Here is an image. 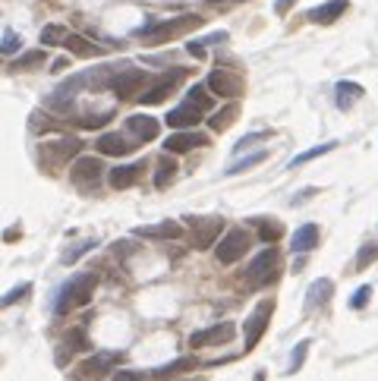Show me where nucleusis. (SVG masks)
Segmentation results:
<instances>
[{
  "label": "nucleus",
  "mask_w": 378,
  "mask_h": 381,
  "mask_svg": "<svg viewBox=\"0 0 378 381\" xmlns=\"http://www.w3.org/2000/svg\"><path fill=\"white\" fill-rule=\"evenodd\" d=\"M132 249H136V243H113V255H117V259H126Z\"/></svg>",
  "instance_id": "a19ab883"
},
{
  "label": "nucleus",
  "mask_w": 378,
  "mask_h": 381,
  "mask_svg": "<svg viewBox=\"0 0 378 381\" xmlns=\"http://www.w3.org/2000/svg\"><path fill=\"white\" fill-rule=\"evenodd\" d=\"M202 120V110L195 108L192 101H183L180 108L167 110V127L170 129H186V127H195Z\"/></svg>",
  "instance_id": "dca6fc26"
},
{
  "label": "nucleus",
  "mask_w": 378,
  "mask_h": 381,
  "mask_svg": "<svg viewBox=\"0 0 378 381\" xmlns=\"http://www.w3.org/2000/svg\"><path fill=\"white\" fill-rule=\"evenodd\" d=\"M94 152H98V154H111V158H120V154L132 152V142L123 139L120 133H101L98 142H94Z\"/></svg>",
  "instance_id": "2eb2a0df"
},
{
  "label": "nucleus",
  "mask_w": 378,
  "mask_h": 381,
  "mask_svg": "<svg viewBox=\"0 0 378 381\" xmlns=\"http://www.w3.org/2000/svg\"><path fill=\"white\" fill-rule=\"evenodd\" d=\"M183 76H186V70H174V73H167V76H161L155 85H151V89H145L142 95H139V101H142V104H161L164 98H167L170 92L183 82Z\"/></svg>",
  "instance_id": "f8f14e48"
},
{
  "label": "nucleus",
  "mask_w": 378,
  "mask_h": 381,
  "mask_svg": "<svg viewBox=\"0 0 378 381\" xmlns=\"http://www.w3.org/2000/svg\"><path fill=\"white\" fill-rule=\"evenodd\" d=\"M101 173H104V164L94 161V158H76L73 167H69V180H73V186H82V189L98 186Z\"/></svg>",
  "instance_id": "9d476101"
},
{
  "label": "nucleus",
  "mask_w": 378,
  "mask_h": 381,
  "mask_svg": "<svg viewBox=\"0 0 378 381\" xmlns=\"http://www.w3.org/2000/svg\"><path fill=\"white\" fill-rule=\"evenodd\" d=\"M369 299H372V287L363 284V287H359V290L350 296V305H353V309H363V305L369 303Z\"/></svg>",
  "instance_id": "4c0bfd02"
},
{
  "label": "nucleus",
  "mask_w": 378,
  "mask_h": 381,
  "mask_svg": "<svg viewBox=\"0 0 378 381\" xmlns=\"http://www.w3.org/2000/svg\"><path fill=\"white\" fill-rule=\"evenodd\" d=\"M126 129L136 133L139 142H151L158 136V120L148 114H132V117H126Z\"/></svg>",
  "instance_id": "6ab92c4d"
},
{
  "label": "nucleus",
  "mask_w": 378,
  "mask_h": 381,
  "mask_svg": "<svg viewBox=\"0 0 378 381\" xmlns=\"http://www.w3.org/2000/svg\"><path fill=\"white\" fill-rule=\"evenodd\" d=\"M94 293V274H76L69 284H63L60 296H57V315H66V312L88 305Z\"/></svg>",
  "instance_id": "f03ea898"
},
{
  "label": "nucleus",
  "mask_w": 378,
  "mask_h": 381,
  "mask_svg": "<svg viewBox=\"0 0 378 381\" xmlns=\"http://www.w3.org/2000/svg\"><path fill=\"white\" fill-rule=\"evenodd\" d=\"M262 139H268V133H252V136H246V139L237 142V152H246V148H249L252 142H262Z\"/></svg>",
  "instance_id": "ea45409f"
},
{
  "label": "nucleus",
  "mask_w": 378,
  "mask_h": 381,
  "mask_svg": "<svg viewBox=\"0 0 378 381\" xmlns=\"http://www.w3.org/2000/svg\"><path fill=\"white\" fill-rule=\"evenodd\" d=\"M107 85L113 89V95L117 98H132V95H139V92H145V85H148V73L126 66V70H120L113 79H107Z\"/></svg>",
  "instance_id": "0eeeda50"
},
{
  "label": "nucleus",
  "mask_w": 378,
  "mask_h": 381,
  "mask_svg": "<svg viewBox=\"0 0 378 381\" xmlns=\"http://www.w3.org/2000/svg\"><path fill=\"white\" fill-rule=\"evenodd\" d=\"M63 48H66L69 54H76V57H92V54H98V48L92 45V41H85L82 35H66V41H63Z\"/></svg>",
  "instance_id": "393cba45"
},
{
  "label": "nucleus",
  "mask_w": 378,
  "mask_h": 381,
  "mask_svg": "<svg viewBox=\"0 0 378 381\" xmlns=\"http://www.w3.org/2000/svg\"><path fill=\"white\" fill-rule=\"evenodd\" d=\"M252 227L258 230V240H265V243H277L284 236V227L277 221H268V217H255L252 221Z\"/></svg>",
  "instance_id": "b1692460"
},
{
  "label": "nucleus",
  "mask_w": 378,
  "mask_h": 381,
  "mask_svg": "<svg viewBox=\"0 0 378 381\" xmlns=\"http://www.w3.org/2000/svg\"><path fill=\"white\" fill-rule=\"evenodd\" d=\"M246 249H249V233H246L243 227H233L218 240L214 259H218L220 265H233V261H239L246 255Z\"/></svg>",
  "instance_id": "39448f33"
},
{
  "label": "nucleus",
  "mask_w": 378,
  "mask_h": 381,
  "mask_svg": "<svg viewBox=\"0 0 378 381\" xmlns=\"http://www.w3.org/2000/svg\"><path fill=\"white\" fill-rule=\"evenodd\" d=\"M205 89L220 98H239L243 95V79L233 70H211V76L205 79Z\"/></svg>",
  "instance_id": "6e6552de"
},
{
  "label": "nucleus",
  "mask_w": 378,
  "mask_h": 381,
  "mask_svg": "<svg viewBox=\"0 0 378 381\" xmlns=\"http://www.w3.org/2000/svg\"><path fill=\"white\" fill-rule=\"evenodd\" d=\"M79 152H82V139H76V136H63V139L41 145V158L50 161V164H63V161L76 158Z\"/></svg>",
  "instance_id": "1a4fd4ad"
},
{
  "label": "nucleus",
  "mask_w": 378,
  "mask_h": 381,
  "mask_svg": "<svg viewBox=\"0 0 378 381\" xmlns=\"http://www.w3.org/2000/svg\"><path fill=\"white\" fill-rule=\"evenodd\" d=\"M117 359H120V353H94V356H88V359L82 362V368L76 372V378H79V381H98Z\"/></svg>",
  "instance_id": "ddd939ff"
},
{
  "label": "nucleus",
  "mask_w": 378,
  "mask_h": 381,
  "mask_svg": "<svg viewBox=\"0 0 378 381\" xmlns=\"http://www.w3.org/2000/svg\"><path fill=\"white\" fill-rule=\"evenodd\" d=\"M186 101H192L195 108L202 110V114H205V110H211V98L205 95V85H192V89H189V98Z\"/></svg>",
  "instance_id": "2f4dec72"
},
{
  "label": "nucleus",
  "mask_w": 378,
  "mask_h": 381,
  "mask_svg": "<svg viewBox=\"0 0 378 381\" xmlns=\"http://www.w3.org/2000/svg\"><path fill=\"white\" fill-rule=\"evenodd\" d=\"M29 290H31V284H19V287H13L6 296H0V309H6V305H13V303H19V299H25L29 296Z\"/></svg>",
  "instance_id": "72a5a7b5"
},
{
  "label": "nucleus",
  "mask_w": 378,
  "mask_h": 381,
  "mask_svg": "<svg viewBox=\"0 0 378 381\" xmlns=\"http://www.w3.org/2000/svg\"><path fill=\"white\" fill-rule=\"evenodd\" d=\"M265 161V152H255V154H246L243 161H237V164H230L227 167V177H233V173H243V171H249V167H255V164H262Z\"/></svg>",
  "instance_id": "c756f323"
},
{
  "label": "nucleus",
  "mask_w": 378,
  "mask_h": 381,
  "mask_svg": "<svg viewBox=\"0 0 378 381\" xmlns=\"http://www.w3.org/2000/svg\"><path fill=\"white\" fill-rule=\"evenodd\" d=\"M142 161H132V164H120V167H113L111 173H107V180H111V186L113 189H130V186H136V180H139V173H142Z\"/></svg>",
  "instance_id": "a211bd4d"
},
{
  "label": "nucleus",
  "mask_w": 378,
  "mask_h": 381,
  "mask_svg": "<svg viewBox=\"0 0 378 381\" xmlns=\"http://www.w3.org/2000/svg\"><path fill=\"white\" fill-rule=\"evenodd\" d=\"M208 136L202 133H176V136H167L164 139V152L167 154H183V152H192L195 145H205Z\"/></svg>",
  "instance_id": "f3484780"
},
{
  "label": "nucleus",
  "mask_w": 378,
  "mask_h": 381,
  "mask_svg": "<svg viewBox=\"0 0 378 381\" xmlns=\"http://www.w3.org/2000/svg\"><path fill=\"white\" fill-rule=\"evenodd\" d=\"M186 224L192 227V246L195 249L214 246V240H220V233H224V217H218V215H211V217H186Z\"/></svg>",
  "instance_id": "423d86ee"
},
{
  "label": "nucleus",
  "mask_w": 378,
  "mask_h": 381,
  "mask_svg": "<svg viewBox=\"0 0 378 381\" xmlns=\"http://www.w3.org/2000/svg\"><path fill=\"white\" fill-rule=\"evenodd\" d=\"M174 173H176V164L174 161H161V164H158V173H155V186H167L170 180H174Z\"/></svg>",
  "instance_id": "473e14b6"
},
{
  "label": "nucleus",
  "mask_w": 378,
  "mask_h": 381,
  "mask_svg": "<svg viewBox=\"0 0 378 381\" xmlns=\"http://www.w3.org/2000/svg\"><path fill=\"white\" fill-rule=\"evenodd\" d=\"M111 381H145V372H139V368H120V372L111 375Z\"/></svg>",
  "instance_id": "58836bf2"
},
{
  "label": "nucleus",
  "mask_w": 378,
  "mask_h": 381,
  "mask_svg": "<svg viewBox=\"0 0 378 381\" xmlns=\"http://www.w3.org/2000/svg\"><path fill=\"white\" fill-rule=\"evenodd\" d=\"M208 7H230V3H243V0H205Z\"/></svg>",
  "instance_id": "c03bdc74"
},
{
  "label": "nucleus",
  "mask_w": 378,
  "mask_h": 381,
  "mask_svg": "<svg viewBox=\"0 0 378 381\" xmlns=\"http://www.w3.org/2000/svg\"><path fill=\"white\" fill-rule=\"evenodd\" d=\"M306 353H309V340H302L300 347L293 350V356H290V368H287L290 375H293V372H300V368H302V362H306Z\"/></svg>",
  "instance_id": "c9c22d12"
},
{
  "label": "nucleus",
  "mask_w": 378,
  "mask_h": 381,
  "mask_svg": "<svg viewBox=\"0 0 378 381\" xmlns=\"http://www.w3.org/2000/svg\"><path fill=\"white\" fill-rule=\"evenodd\" d=\"M195 362H199V359H176V362H170V366H161V368H158V375L164 378V375H174V372H183V368H192Z\"/></svg>",
  "instance_id": "e433bc0d"
},
{
  "label": "nucleus",
  "mask_w": 378,
  "mask_h": 381,
  "mask_svg": "<svg viewBox=\"0 0 378 381\" xmlns=\"http://www.w3.org/2000/svg\"><path fill=\"white\" fill-rule=\"evenodd\" d=\"M271 312H274V299H262V303L249 312V318L243 322V350L246 353L258 347V340H262L265 328H268V322H271Z\"/></svg>",
  "instance_id": "20e7f679"
},
{
  "label": "nucleus",
  "mask_w": 378,
  "mask_h": 381,
  "mask_svg": "<svg viewBox=\"0 0 378 381\" xmlns=\"http://www.w3.org/2000/svg\"><path fill=\"white\" fill-rule=\"evenodd\" d=\"M315 246H318V227H315V224H302L293 233V240H290V249H293V252H309V249H315Z\"/></svg>",
  "instance_id": "4be33fe9"
},
{
  "label": "nucleus",
  "mask_w": 378,
  "mask_h": 381,
  "mask_svg": "<svg viewBox=\"0 0 378 381\" xmlns=\"http://www.w3.org/2000/svg\"><path fill=\"white\" fill-rule=\"evenodd\" d=\"M328 152H334V142H325V145H315V148H309V152L296 154L293 161H287V167H290V171H293V167H302V164H309V161L321 158V154H328Z\"/></svg>",
  "instance_id": "bb28decb"
},
{
  "label": "nucleus",
  "mask_w": 378,
  "mask_h": 381,
  "mask_svg": "<svg viewBox=\"0 0 378 381\" xmlns=\"http://www.w3.org/2000/svg\"><path fill=\"white\" fill-rule=\"evenodd\" d=\"M334 98H337V108L340 110H350L353 101H359V98H363V85H356V82H337Z\"/></svg>",
  "instance_id": "5701e85b"
},
{
  "label": "nucleus",
  "mask_w": 378,
  "mask_h": 381,
  "mask_svg": "<svg viewBox=\"0 0 378 381\" xmlns=\"http://www.w3.org/2000/svg\"><path fill=\"white\" fill-rule=\"evenodd\" d=\"M233 322H220V324H211V328L205 331H195L192 337H189V347L192 350H202V347H214V343H227L233 340Z\"/></svg>",
  "instance_id": "9b49d317"
},
{
  "label": "nucleus",
  "mask_w": 378,
  "mask_h": 381,
  "mask_svg": "<svg viewBox=\"0 0 378 381\" xmlns=\"http://www.w3.org/2000/svg\"><path fill=\"white\" fill-rule=\"evenodd\" d=\"M132 236H148V240H180L183 236V224L176 221H161V224H148V227H136Z\"/></svg>",
  "instance_id": "4468645a"
},
{
  "label": "nucleus",
  "mask_w": 378,
  "mask_h": 381,
  "mask_svg": "<svg viewBox=\"0 0 378 381\" xmlns=\"http://www.w3.org/2000/svg\"><path fill=\"white\" fill-rule=\"evenodd\" d=\"M66 66H69V60H66V57H60V60H54V64H50V70L60 73V70H66Z\"/></svg>",
  "instance_id": "a18cd8bd"
},
{
  "label": "nucleus",
  "mask_w": 378,
  "mask_h": 381,
  "mask_svg": "<svg viewBox=\"0 0 378 381\" xmlns=\"http://www.w3.org/2000/svg\"><path fill=\"white\" fill-rule=\"evenodd\" d=\"M19 48H22V35L4 32V38H0V54H16Z\"/></svg>",
  "instance_id": "f704fd0d"
},
{
  "label": "nucleus",
  "mask_w": 378,
  "mask_h": 381,
  "mask_svg": "<svg viewBox=\"0 0 378 381\" xmlns=\"http://www.w3.org/2000/svg\"><path fill=\"white\" fill-rule=\"evenodd\" d=\"M293 3H296V0H277V3H274V10H277V13L284 16V13H287V10H290V7H293Z\"/></svg>",
  "instance_id": "37998d69"
},
{
  "label": "nucleus",
  "mask_w": 378,
  "mask_h": 381,
  "mask_svg": "<svg viewBox=\"0 0 378 381\" xmlns=\"http://www.w3.org/2000/svg\"><path fill=\"white\" fill-rule=\"evenodd\" d=\"M375 259H378V243H365V246L356 252V271H363V268H369Z\"/></svg>",
  "instance_id": "7c9ffc66"
},
{
  "label": "nucleus",
  "mask_w": 378,
  "mask_h": 381,
  "mask_svg": "<svg viewBox=\"0 0 378 381\" xmlns=\"http://www.w3.org/2000/svg\"><path fill=\"white\" fill-rule=\"evenodd\" d=\"M237 117H239V108H237V104H227V108H220L218 114L208 117V127H211V129H227L233 120H237Z\"/></svg>",
  "instance_id": "a878e982"
},
{
  "label": "nucleus",
  "mask_w": 378,
  "mask_h": 381,
  "mask_svg": "<svg viewBox=\"0 0 378 381\" xmlns=\"http://www.w3.org/2000/svg\"><path fill=\"white\" fill-rule=\"evenodd\" d=\"M44 60H48V54L44 51H25L22 57L16 60V64H13V70H38V66H44Z\"/></svg>",
  "instance_id": "cd10ccee"
},
{
  "label": "nucleus",
  "mask_w": 378,
  "mask_h": 381,
  "mask_svg": "<svg viewBox=\"0 0 378 381\" xmlns=\"http://www.w3.org/2000/svg\"><path fill=\"white\" fill-rule=\"evenodd\" d=\"M66 29H63V26H57V22H54V26H44L41 29V45H63V41H66Z\"/></svg>",
  "instance_id": "c85d7f7f"
},
{
  "label": "nucleus",
  "mask_w": 378,
  "mask_h": 381,
  "mask_svg": "<svg viewBox=\"0 0 378 381\" xmlns=\"http://www.w3.org/2000/svg\"><path fill=\"white\" fill-rule=\"evenodd\" d=\"M189 54L192 57H205V45L202 41H189Z\"/></svg>",
  "instance_id": "79ce46f5"
},
{
  "label": "nucleus",
  "mask_w": 378,
  "mask_h": 381,
  "mask_svg": "<svg viewBox=\"0 0 378 381\" xmlns=\"http://www.w3.org/2000/svg\"><path fill=\"white\" fill-rule=\"evenodd\" d=\"M331 296H334V284L328 278H318L312 287H309V293H306V309L309 312L318 309V305H325Z\"/></svg>",
  "instance_id": "412c9836"
},
{
  "label": "nucleus",
  "mask_w": 378,
  "mask_h": 381,
  "mask_svg": "<svg viewBox=\"0 0 378 381\" xmlns=\"http://www.w3.org/2000/svg\"><path fill=\"white\" fill-rule=\"evenodd\" d=\"M277 274H281V252H277L274 246H268L265 252H258L255 259L249 261V268H246V284L258 290V287L274 284Z\"/></svg>",
  "instance_id": "7ed1b4c3"
},
{
  "label": "nucleus",
  "mask_w": 378,
  "mask_h": 381,
  "mask_svg": "<svg viewBox=\"0 0 378 381\" xmlns=\"http://www.w3.org/2000/svg\"><path fill=\"white\" fill-rule=\"evenodd\" d=\"M346 10V0H328V3H321V7H312L309 10V20L318 22V26H328V22L340 20Z\"/></svg>",
  "instance_id": "aec40b11"
},
{
  "label": "nucleus",
  "mask_w": 378,
  "mask_h": 381,
  "mask_svg": "<svg viewBox=\"0 0 378 381\" xmlns=\"http://www.w3.org/2000/svg\"><path fill=\"white\" fill-rule=\"evenodd\" d=\"M199 26H202L199 16L186 13V16H176V20H167V22H151V26H142V29H136V35L145 41V45H164V41L176 38V35L189 32V29H199Z\"/></svg>",
  "instance_id": "f257e3e1"
}]
</instances>
